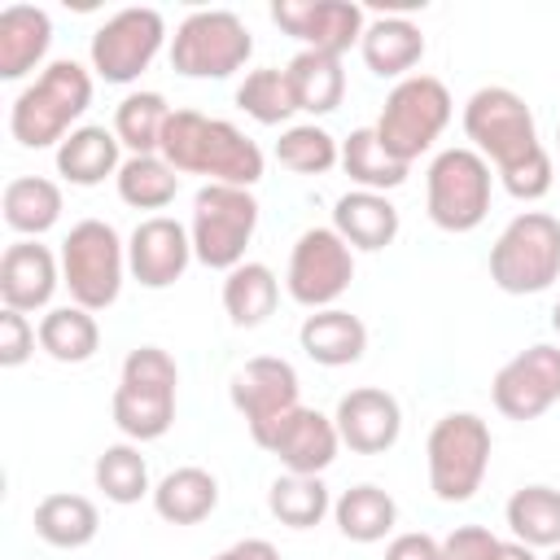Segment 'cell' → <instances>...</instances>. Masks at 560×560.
<instances>
[{
    "label": "cell",
    "mask_w": 560,
    "mask_h": 560,
    "mask_svg": "<svg viewBox=\"0 0 560 560\" xmlns=\"http://www.w3.org/2000/svg\"><path fill=\"white\" fill-rule=\"evenodd\" d=\"M464 136L486 162H494L503 188L516 201H538L551 192V153L538 140L525 96H516L512 88H477L464 105Z\"/></svg>",
    "instance_id": "cell-1"
},
{
    "label": "cell",
    "mask_w": 560,
    "mask_h": 560,
    "mask_svg": "<svg viewBox=\"0 0 560 560\" xmlns=\"http://www.w3.org/2000/svg\"><path fill=\"white\" fill-rule=\"evenodd\" d=\"M162 158L179 175H210V184L254 188L262 179V149L228 118H206L197 109H171Z\"/></svg>",
    "instance_id": "cell-2"
},
{
    "label": "cell",
    "mask_w": 560,
    "mask_h": 560,
    "mask_svg": "<svg viewBox=\"0 0 560 560\" xmlns=\"http://www.w3.org/2000/svg\"><path fill=\"white\" fill-rule=\"evenodd\" d=\"M88 105H92V74L79 61L57 57L44 66V74L35 83H26L13 96L9 131L26 149H48L74 131V122L83 118Z\"/></svg>",
    "instance_id": "cell-3"
},
{
    "label": "cell",
    "mask_w": 560,
    "mask_h": 560,
    "mask_svg": "<svg viewBox=\"0 0 560 560\" xmlns=\"http://www.w3.org/2000/svg\"><path fill=\"white\" fill-rule=\"evenodd\" d=\"M175 385H179L175 359L162 346H136L118 372L114 424L131 442H158L175 424Z\"/></svg>",
    "instance_id": "cell-4"
},
{
    "label": "cell",
    "mask_w": 560,
    "mask_h": 560,
    "mask_svg": "<svg viewBox=\"0 0 560 560\" xmlns=\"http://www.w3.org/2000/svg\"><path fill=\"white\" fill-rule=\"evenodd\" d=\"M429 490L442 503H468L490 468V424L472 411H451L429 429L424 442Z\"/></svg>",
    "instance_id": "cell-5"
},
{
    "label": "cell",
    "mask_w": 560,
    "mask_h": 560,
    "mask_svg": "<svg viewBox=\"0 0 560 560\" xmlns=\"http://www.w3.org/2000/svg\"><path fill=\"white\" fill-rule=\"evenodd\" d=\"M560 276V219L542 210L516 214L490 245V280L503 293H542Z\"/></svg>",
    "instance_id": "cell-6"
},
{
    "label": "cell",
    "mask_w": 560,
    "mask_h": 560,
    "mask_svg": "<svg viewBox=\"0 0 560 560\" xmlns=\"http://www.w3.org/2000/svg\"><path fill=\"white\" fill-rule=\"evenodd\" d=\"M258 228V201L249 188L232 184H206L192 197V258L210 271H232L245 262V245Z\"/></svg>",
    "instance_id": "cell-7"
},
{
    "label": "cell",
    "mask_w": 560,
    "mask_h": 560,
    "mask_svg": "<svg viewBox=\"0 0 560 560\" xmlns=\"http://www.w3.org/2000/svg\"><path fill=\"white\" fill-rule=\"evenodd\" d=\"M127 271V245L105 219H83L61 241V284L70 289L74 306L105 311L118 302Z\"/></svg>",
    "instance_id": "cell-8"
},
{
    "label": "cell",
    "mask_w": 560,
    "mask_h": 560,
    "mask_svg": "<svg viewBox=\"0 0 560 560\" xmlns=\"http://www.w3.org/2000/svg\"><path fill=\"white\" fill-rule=\"evenodd\" d=\"M451 122V92L442 79L433 74H407L394 83V92L385 96V109L376 118V136L381 144L398 158V162H416Z\"/></svg>",
    "instance_id": "cell-9"
},
{
    "label": "cell",
    "mask_w": 560,
    "mask_h": 560,
    "mask_svg": "<svg viewBox=\"0 0 560 560\" xmlns=\"http://www.w3.org/2000/svg\"><path fill=\"white\" fill-rule=\"evenodd\" d=\"M424 201H429V219L442 232L481 228V219L490 214V162L468 144L442 149L429 162Z\"/></svg>",
    "instance_id": "cell-10"
},
{
    "label": "cell",
    "mask_w": 560,
    "mask_h": 560,
    "mask_svg": "<svg viewBox=\"0 0 560 560\" xmlns=\"http://www.w3.org/2000/svg\"><path fill=\"white\" fill-rule=\"evenodd\" d=\"M254 52L249 26L232 9H197L175 26L171 66L184 79H228Z\"/></svg>",
    "instance_id": "cell-11"
},
{
    "label": "cell",
    "mask_w": 560,
    "mask_h": 560,
    "mask_svg": "<svg viewBox=\"0 0 560 560\" xmlns=\"http://www.w3.org/2000/svg\"><path fill=\"white\" fill-rule=\"evenodd\" d=\"M354 280V249L337 236V228H306L289 254V298L306 311H328Z\"/></svg>",
    "instance_id": "cell-12"
},
{
    "label": "cell",
    "mask_w": 560,
    "mask_h": 560,
    "mask_svg": "<svg viewBox=\"0 0 560 560\" xmlns=\"http://www.w3.org/2000/svg\"><path fill=\"white\" fill-rule=\"evenodd\" d=\"M166 44V22L158 9H118L92 35V70L105 83H131Z\"/></svg>",
    "instance_id": "cell-13"
},
{
    "label": "cell",
    "mask_w": 560,
    "mask_h": 560,
    "mask_svg": "<svg viewBox=\"0 0 560 560\" xmlns=\"http://www.w3.org/2000/svg\"><path fill=\"white\" fill-rule=\"evenodd\" d=\"M490 398H494L499 416H508V420H538L551 402H560V346L538 341V346L512 354L494 372Z\"/></svg>",
    "instance_id": "cell-14"
},
{
    "label": "cell",
    "mask_w": 560,
    "mask_h": 560,
    "mask_svg": "<svg viewBox=\"0 0 560 560\" xmlns=\"http://www.w3.org/2000/svg\"><path fill=\"white\" fill-rule=\"evenodd\" d=\"M249 438L262 451H271L298 477H319L337 459V446H341V433H337L332 416H324L315 407H293V411H284L280 420L262 424Z\"/></svg>",
    "instance_id": "cell-15"
},
{
    "label": "cell",
    "mask_w": 560,
    "mask_h": 560,
    "mask_svg": "<svg viewBox=\"0 0 560 560\" xmlns=\"http://www.w3.org/2000/svg\"><path fill=\"white\" fill-rule=\"evenodd\" d=\"M271 22L302 39L311 52H332L341 57L350 44L363 39V9L350 0H276Z\"/></svg>",
    "instance_id": "cell-16"
},
{
    "label": "cell",
    "mask_w": 560,
    "mask_h": 560,
    "mask_svg": "<svg viewBox=\"0 0 560 560\" xmlns=\"http://www.w3.org/2000/svg\"><path fill=\"white\" fill-rule=\"evenodd\" d=\"M298 389H302V385H298L293 363H289V359H276V354L249 359V363L232 376V385H228L232 407L245 416L249 433H258L262 424L280 420L284 411L302 407V402H298Z\"/></svg>",
    "instance_id": "cell-17"
},
{
    "label": "cell",
    "mask_w": 560,
    "mask_h": 560,
    "mask_svg": "<svg viewBox=\"0 0 560 560\" xmlns=\"http://www.w3.org/2000/svg\"><path fill=\"white\" fill-rule=\"evenodd\" d=\"M192 262V236L179 219L153 214L144 223H136L131 241H127V271L144 284V289H166L175 284Z\"/></svg>",
    "instance_id": "cell-18"
},
{
    "label": "cell",
    "mask_w": 560,
    "mask_h": 560,
    "mask_svg": "<svg viewBox=\"0 0 560 560\" xmlns=\"http://www.w3.org/2000/svg\"><path fill=\"white\" fill-rule=\"evenodd\" d=\"M332 424L341 433V446H350L359 455H381V451H389L398 442L402 411H398L394 394H385L376 385H359V389L341 394Z\"/></svg>",
    "instance_id": "cell-19"
},
{
    "label": "cell",
    "mask_w": 560,
    "mask_h": 560,
    "mask_svg": "<svg viewBox=\"0 0 560 560\" xmlns=\"http://www.w3.org/2000/svg\"><path fill=\"white\" fill-rule=\"evenodd\" d=\"M61 284V258L39 241H13L0 258V302L9 311H44Z\"/></svg>",
    "instance_id": "cell-20"
},
{
    "label": "cell",
    "mask_w": 560,
    "mask_h": 560,
    "mask_svg": "<svg viewBox=\"0 0 560 560\" xmlns=\"http://www.w3.org/2000/svg\"><path fill=\"white\" fill-rule=\"evenodd\" d=\"M332 228H337V236H341L350 249L376 254V249L394 245V236H398V210H394V201H389L385 192L354 188V192L337 197V206H332Z\"/></svg>",
    "instance_id": "cell-21"
},
{
    "label": "cell",
    "mask_w": 560,
    "mask_h": 560,
    "mask_svg": "<svg viewBox=\"0 0 560 560\" xmlns=\"http://www.w3.org/2000/svg\"><path fill=\"white\" fill-rule=\"evenodd\" d=\"M298 341H302L306 359H315L324 368H346V363H359L363 359L368 328H363L359 315H350L341 306H328V311H315V315L302 319Z\"/></svg>",
    "instance_id": "cell-22"
},
{
    "label": "cell",
    "mask_w": 560,
    "mask_h": 560,
    "mask_svg": "<svg viewBox=\"0 0 560 560\" xmlns=\"http://www.w3.org/2000/svg\"><path fill=\"white\" fill-rule=\"evenodd\" d=\"M52 44V22L35 4H9L0 13V79L31 74Z\"/></svg>",
    "instance_id": "cell-23"
},
{
    "label": "cell",
    "mask_w": 560,
    "mask_h": 560,
    "mask_svg": "<svg viewBox=\"0 0 560 560\" xmlns=\"http://www.w3.org/2000/svg\"><path fill=\"white\" fill-rule=\"evenodd\" d=\"M359 52H363V61H368L372 74L398 79V74H407L411 66H420V57H424V35H420V26L407 22V18H376V22L363 26Z\"/></svg>",
    "instance_id": "cell-24"
},
{
    "label": "cell",
    "mask_w": 560,
    "mask_h": 560,
    "mask_svg": "<svg viewBox=\"0 0 560 560\" xmlns=\"http://www.w3.org/2000/svg\"><path fill=\"white\" fill-rule=\"evenodd\" d=\"M153 508L171 525H197L219 508V481L206 468L184 464L153 486Z\"/></svg>",
    "instance_id": "cell-25"
},
{
    "label": "cell",
    "mask_w": 560,
    "mask_h": 560,
    "mask_svg": "<svg viewBox=\"0 0 560 560\" xmlns=\"http://www.w3.org/2000/svg\"><path fill=\"white\" fill-rule=\"evenodd\" d=\"M118 136L105 131V127H74L61 144H57V171L79 184V188H92L101 184L105 175H118Z\"/></svg>",
    "instance_id": "cell-26"
},
{
    "label": "cell",
    "mask_w": 560,
    "mask_h": 560,
    "mask_svg": "<svg viewBox=\"0 0 560 560\" xmlns=\"http://www.w3.org/2000/svg\"><path fill=\"white\" fill-rule=\"evenodd\" d=\"M0 210H4V223L18 236L35 241L61 219V188L52 179H44V175H18V179L4 184Z\"/></svg>",
    "instance_id": "cell-27"
},
{
    "label": "cell",
    "mask_w": 560,
    "mask_h": 560,
    "mask_svg": "<svg viewBox=\"0 0 560 560\" xmlns=\"http://www.w3.org/2000/svg\"><path fill=\"white\" fill-rule=\"evenodd\" d=\"M284 74H289L298 109H306V114H332L346 96V70H341V57H332V52L302 48L284 66Z\"/></svg>",
    "instance_id": "cell-28"
},
{
    "label": "cell",
    "mask_w": 560,
    "mask_h": 560,
    "mask_svg": "<svg viewBox=\"0 0 560 560\" xmlns=\"http://www.w3.org/2000/svg\"><path fill=\"white\" fill-rule=\"evenodd\" d=\"M96 529H101V512L83 494H48L35 508V534L48 547L79 551V547H88L96 538Z\"/></svg>",
    "instance_id": "cell-29"
},
{
    "label": "cell",
    "mask_w": 560,
    "mask_h": 560,
    "mask_svg": "<svg viewBox=\"0 0 560 560\" xmlns=\"http://www.w3.org/2000/svg\"><path fill=\"white\" fill-rule=\"evenodd\" d=\"M280 302V280L267 262H241L223 280V311L236 328H258Z\"/></svg>",
    "instance_id": "cell-30"
},
{
    "label": "cell",
    "mask_w": 560,
    "mask_h": 560,
    "mask_svg": "<svg viewBox=\"0 0 560 560\" xmlns=\"http://www.w3.org/2000/svg\"><path fill=\"white\" fill-rule=\"evenodd\" d=\"M332 521L350 542H381L398 521V503L389 499V490L363 481L341 490V499L332 503Z\"/></svg>",
    "instance_id": "cell-31"
},
{
    "label": "cell",
    "mask_w": 560,
    "mask_h": 560,
    "mask_svg": "<svg viewBox=\"0 0 560 560\" xmlns=\"http://www.w3.org/2000/svg\"><path fill=\"white\" fill-rule=\"evenodd\" d=\"M341 166H346V175H350L359 188H368V192H389V188L407 184V171H411L407 162H398V158L381 144L376 127H359V131L346 136V144H341Z\"/></svg>",
    "instance_id": "cell-32"
},
{
    "label": "cell",
    "mask_w": 560,
    "mask_h": 560,
    "mask_svg": "<svg viewBox=\"0 0 560 560\" xmlns=\"http://www.w3.org/2000/svg\"><path fill=\"white\" fill-rule=\"evenodd\" d=\"M35 332H39V350L57 363H88L101 350V328L83 306H52Z\"/></svg>",
    "instance_id": "cell-33"
},
{
    "label": "cell",
    "mask_w": 560,
    "mask_h": 560,
    "mask_svg": "<svg viewBox=\"0 0 560 560\" xmlns=\"http://www.w3.org/2000/svg\"><path fill=\"white\" fill-rule=\"evenodd\" d=\"M516 542L525 547H560V490L556 486H521L503 508Z\"/></svg>",
    "instance_id": "cell-34"
},
{
    "label": "cell",
    "mask_w": 560,
    "mask_h": 560,
    "mask_svg": "<svg viewBox=\"0 0 560 560\" xmlns=\"http://www.w3.org/2000/svg\"><path fill=\"white\" fill-rule=\"evenodd\" d=\"M166 122H171V109H166V101L158 92H131L114 109V136H118L122 149H131V158L162 153Z\"/></svg>",
    "instance_id": "cell-35"
},
{
    "label": "cell",
    "mask_w": 560,
    "mask_h": 560,
    "mask_svg": "<svg viewBox=\"0 0 560 560\" xmlns=\"http://www.w3.org/2000/svg\"><path fill=\"white\" fill-rule=\"evenodd\" d=\"M118 197L136 210H166L179 192V171L162 158V153H144V158H127L118 166Z\"/></svg>",
    "instance_id": "cell-36"
},
{
    "label": "cell",
    "mask_w": 560,
    "mask_h": 560,
    "mask_svg": "<svg viewBox=\"0 0 560 560\" xmlns=\"http://www.w3.org/2000/svg\"><path fill=\"white\" fill-rule=\"evenodd\" d=\"M267 508H271V516L280 521V525H289V529H315L324 516H328V486L319 481V477H298V472H289V477H276L271 481V490H267Z\"/></svg>",
    "instance_id": "cell-37"
},
{
    "label": "cell",
    "mask_w": 560,
    "mask_h": 560,
    "mask_svg": "<svg viewBox=\"0 0 560 560\" xmlns=\"http://www.w3.org/2000/svg\"><path fill=\"white\" fill-rule=\"evenodd\" d=\"M92 477H96V490L109 499V503H140L144 494H153L149 490V464H144V455L136 451V446H127V442H118V446H105L101 455H96V468H92Z\"/></svg>",
    "instance_id": "cell-38"
},
{
    "label": "cell",
    "mask_w": 560,
    "mask_h": 560,
    "mask_svg": "<svg viewBox=\"0 0 560 560\" xmlns=\"http://www.w3.org/2000/svg\"><path fill=\"white\" fill-rule=\"evenodd\" d=\"M236 105H241L254 122H262V127H276V122H284L289 114H298L289 74H284V70H271V66L245 74V83L236 88Z\"/></svg>",
    "instance_id": "cell-39"
},
{
    "label": "cell",
    "mask_w": 560,
    "mask_h": 560,
    "mask_svg": "<svg viewBox=\"0 0 560 560\" xmlns=\"http://www.w3.org/2000/svg\"><path fill=\"white\" fill-rule=\"evenodd\" d=\"M276 158H280V166H289L298 175H324V171H332L341 162V149L324 127L298 122L276 140Z\"/></svg>",
    "instance_id": "cell-40"
},
{
    "label": "cell",
    "mask_w": 560,
    "mask_h": 560,
    "mask_svg": "<svg viewBox=\"0 0 560 560\" xmlns=\"http://www.w3.org/2000/svg\"><path fill=\"white\" fill-rule=\"evenodd\" d=\"M39 332L31 328V319L22 311H0V368H22L35 354Z\"/></svg>",
    "instance_id": "cell-41"
},
{
    "label": "cell",
    "mask_w": 560,
    "mask_h": 560,
    "mask_svg": "<svg viewBox=\"0 0 560 560\" xmlns=\"http://www.w3.org/2000/svg\"><path fill=\"white\" fill-rule=\"evenodd\" d=\"M499 542L490 529L481 525H459L442 538V560H494L499 556Z\"/></svg>",
    "instance_id": "cell-42"
},
{
    "label": "cell",
    "mask_w": 560,
    "mask_h": 560,
    "mask_svg": "<svg viewBox=\"0 0 560 560\" xmlns=\"http://www.w3.org/2000/svg\"><path fill=\"white\" fill-rule=\"evenodd\" d=\"M385 560H442V542L433 534H398L385 547Z\"/></svg>",
    "instance_id": "cell-43"
},
{
    "label": "cell",
    "mask_w": 560,
    "mask_h": 560,
    "mask_svg": "<svg viewBox=\"0 0 560 560\" xmlns=\"http://www.w3.org/2000/svg\"><path fill=\"white\" fill-rule=\"evenodd\" d=\"M494 560H538V556H534V547H525V542L512 538V542H499V556Z\"/></svg>",
    "instance_id": "cell-44"
},
{
    "label": "cell",
    "mask_w": 560,
    "mask_h": 560,
    "mask_svg": "<svg viewBox=\"0 0 560 560\" xmlns=\"http://www.w3.org/2000/svg\"><path fill=\"white\" fill-rule=\"evenodd\" d=\"M214 560H241V556H236V551H232V547H228V551H219V556H214Z\"/></svg>",
    "instance_id": "cell-45"
},
{
    "label": "cell",
    "mask_w": 560,
    "mask_h": 560,
    "mask_svg": "<svg viewBox=\"0 0 560 560\" xmlns=\"http://www.w3.org/2000/svg\"><path fill=\"white\" fill-rule=\"evenodd\" d=\"M551 328L560 332V302H556V311H551Z\"/></svg>",
    "instance_id": "cell-46"
},
{
    "label": "cell",
    "mask_w": 560,
    "mask_h": 560,
    "mask_svg": "<svg viewBox=\"0 0 560 560\" xmlns=\"http://www.w3.org/2000/svg\"><path fill=\"white\" fill-rule=\"evenodd\" d=\"M551 560H560V547H556V551H551Z\"/></svg>",
    "instance_id": "cell-47"
},
{
    "label": "cell",
    "mask_w": 560,
    "mask_h": 560,
    "mask_svg": "<svg viewBox=\"0 0 560 560\" xmlns=\"http://www.w3.org/2000/svg\"><path fill=\"white\" fill-rule=\"evenodd\" d=\"M556 140H560V131H556Z\"/></svg>",
    "instance_id": "cell-48"
}]
</instances>
